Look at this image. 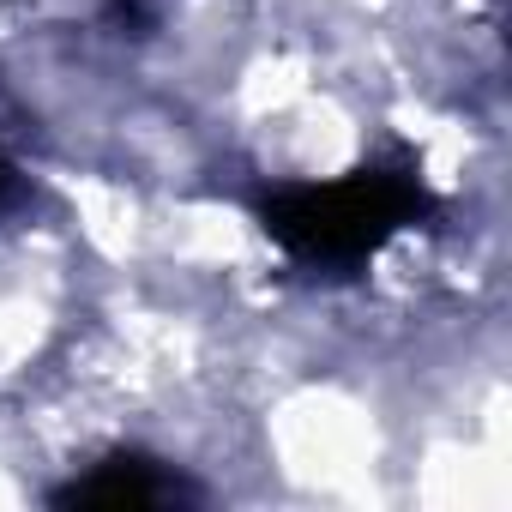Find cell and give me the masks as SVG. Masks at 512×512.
<instances>
[{
  "label": "cell",
  "instance_id": "obj_3",
  "mask_svg": "<svg viewBox=\"0 0 512 512\" xmlns=\"http://www.w3.org/2000/svg\"><path fill=\"white\" fill-rule=\"evenodd\" d=\"M109 13L121 25H151V0H109Z\"/></svg>",
  "mask_w": 512,
  "mask_h": 512
},
{
  "label": "cell",
  "instance_id": "obj_2",
  "mask_svg": "<svg viewBox=\"0 0 512 512\" xmlns=\"http://www.w3.org/2000/svg\"><path fill=\"white\" fill-rule=\"evenodd\" d=\"M187 488L175 482V476H163L151 458H109V464H97L91 476H79V482H67L55 500L61 506H163V500H181Z\"/></svg>",
  "mask_w": 512,
  "mask_h": 512
},
{
  "label": "cell",
  "instance_id": "obj_4",
  "mask_svg": "<svg viewBox=\"0 0 512 512\" xmlns=\"http://www.w3.org/2000/svg\"><path fill=\"white\" fill-rule=\"evenodd\" d=\"M13 181H19V175H13V163H7V157H0V205H7V199H13Z\"/></svg>",
  "mask_w": 512,
  "mask_h": 512
},
{
  "label": "cell",
  "instance_id": "obj_1",
  "mask_svg": "<svg viewBox=\"0 0 512 512\" xmlns=\"http://www.w3.org/2000/svg\"><path fill=\"white\" fill-rule=\"evenodd\" d=\"M428 211L434 193L422 187L416 169H356L344 181H302V187H278L260 205L272 241L290 260L326 272H350L374 260L398 229H410Z\"/></svg>",
  "mask_w": 512,
  "mask_h": 512
}]
</instances>
